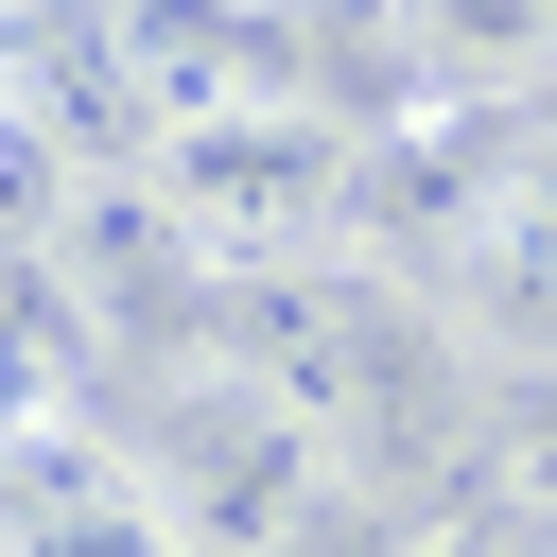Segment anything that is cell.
Segmentation results:
<instances>
[{
    "label": "cell",
    "mask_w": 557,
    "mask_h": 557,
    "mask_svg": "<svg viewBox=\"0 0 557 557\" xmlns=\"http://www.w3.org/2000/svg\"><path fill=\"white\" fill-rule=\"evenodd\" d=\"M104 453L139 470V505H157L191 557H313L348 505H383V487H348L331 435H313L278 383H244L226 348L122 366V383H104Z\"/></svg>",
    "instance_id": "6da1fadb"
},
{
    "label": "cell",
    "mask_w": 557,
    "mask_h": 557,
    "mask_svg": "<svg viewBox=\"0 0 557 557\" xmlns=\"http://www.w3.org/2000/svg\"><path fill=\"white\" fill-rule=\"evenodd\" d=\"M139 191L191 226L209 278H278L366 226V122L348 104H226V122H174L139 157Z\"/></svg>",
    "instance_id": "7a4b0ae2"
},
{
    "label": "cell",
    "mask_w": 557,
    "mask_h": 557,
    "mask_svg": "<svg viewBox=\"0 0 557 557\" xmlns=\"http://www.w3.org/2000/svg\"><path fill=\"white\" fill-rule=\"evenodd\" d=\"M400 52L435 70V104H522L557 87V0H383Z\"/></svg>",
    "instance_id": "3957f363"
},
{
    "label": "cell",
    "mask_w": 557,
    "mask_h": 557,
    "mask_svg": "<svg viewBox=\"0 0 557 557\" xmlns=\"http://www.w3.org/2000/svg\"><path fill=\"white\" fill-rule=\"evenodd\" d=\"M522 557H557V540H522Z\"/></svg>",
    "instance_id": "5b68a950"
},
{
    "label": "cell",
    "mask_w": 557,
    "mask_h": 557,
    "mask_svg": "<svg viewBox=\"0 0 557 557\" xmlns=\"http://www.w3.org/2000/svg\"><path fill=\"white\" fill-rule=\"evenodd\" d=\"M0 557H35V540H17V470H0Z\"/></svg>",
    "instance_id": "277c9868"
}]
</instances>
